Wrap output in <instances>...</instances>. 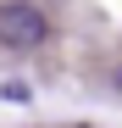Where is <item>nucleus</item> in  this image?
I'll list each match as a JSON object with an SVG mask.
<instances>
[{
	"mask_svg": "<svg viewBox=\"0 0 122 128\" xmlns=\"http://www.w3.org/2000/svg\"><path fill=\"white\" fill-rule=\"evenodd\" d=\"M45 34H50V22L33 0H6L0 6V45L6 50H33V45H45Z\"/></svg>",
	"mask_w": 122,
	"mask_h": 128,
	"instance_id": "f257e3e1",
	"label": "nucleus"
},
{
	"mask_svg": "<svg viewBox=\"0 0 122 128\" xmlns=\"http://www.w3.org/2000/svg\"><path fill=\"white\" fill-rule=\"evenodd\" d=\"M117 89H122V67H117Z\"/></svg>",
	"mask_w": 122,
	"mask_h": 128,
	"instance_id": "f03ea898",
	"label": "nucleus"
}]
</instances>
